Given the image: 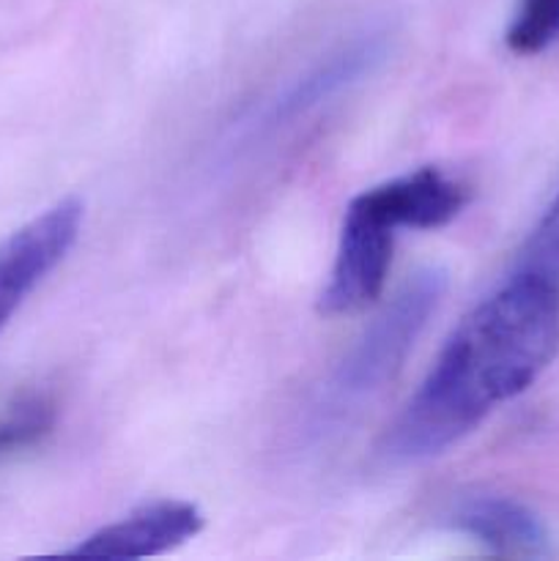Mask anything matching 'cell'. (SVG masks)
Wrapping results in <instances>:
<instances>
[{"mask_svg": "<svg viewBox=\"0 0 559 561\" xmlns=\"http://www.w3.org/2000/svg\"><path fill=\"white\" fill-rule=\"evenodd\" d=\"M559 354V283L518 272L475 307L381 438L384 460L436 458L518 398Z\"/></svg>", "mask_w": 559, "mask_h": 561, "instance_id": "6da1fadb", "label": "cell"}, {"mask_svg": "<svg viewBox=\"0 0 559 561\" xmlns=\"http://www.w3.org/2000/svg\"><path fill=\"white\" fill-rule=\"evenodd\" d=\"M444 288L447 274L442 268H422L406 279L403 288L384 305L329 373L312 405V431L321 433L323 427L343 422L398 376L427 318L442 301Z\"/></svg>", "mask_w": 559, "mask_h": 561, "instance_id": "7a4b0ae2", "label": "cell"}, {"mask_svg": "<svg viewBox=\"0 0 559 561\" xmlns=\"http://www.w3.org/2000/svg\"><path fill=\"white\" fill-rule=\"evenodd\" d=\"M395 230L398 225L367 190L349 203L329 283L318 296L321 316H354L381 296L392 266Z\"/></svg>", "mask_w": 559, "mask_h": 561, "instance_id": "3957f363", "label": "cell"}, {"mask_svg": "<svg viewBox=\"0 0 559 561\" xmlns=\"http://www.w3.org/2000/svg\"><path fill=\"white\" fill-rule=\"evenodd\" d=\"M77 197L55 203L0 244V329L25 305L27 296L69 255L82 228Z\"/></svg>", "mask_w": 559, "mask_h": 561, "instance_id": "277c9868", "label": "cell"}, {"mask_svg": "<svg viewBox=\"0 0 559 561\" xmlns=\"http://www.w3.org/2000/svg\"><path fill=\"white\" fill-rule=\"evenodd\" d=\"M384 58H387V36L384 33H365V36L343 44L323 60H318L316 66H310L305 75L288 82L266 104L261 126L280 129V126L294 124L301 115L312 113L316 107L327 104L329 99L340 96L351 85L365 80Z\"/></svg>", "mask_w": 559, "mask_h": 561, "instance_id": "5b68a950", "label": "cell"}, {"mask_svg": "<svg viewBox=\"0 0 559 561\" xmlns=\"http://www.w3.org/2000/svg\"><path fill=\"white\" fill-rule=\"evenodd\" d=\"M203 513L190 502H153L115 524L102 526L71 548V557L142 559L173 551L201 535Z\"/></svg>", "mask_w": 559, "mask_h": 561, "instance_id": "8992f818", "label": "cell"}, {"mask_svg": "<svg viewBox=\"0 0 559 561\" xmlns=\"http://www.w3.org/2000/svg\"><path fill=\"white\" fill-rule=\"evenodd\" d=\"M449 524L497 557L540 559L551 553V537L540 515L510 496H469L453 510Z\"/></svg>", "mask_w": 559, "mask_h": 561, "instance_id": "52a82bcc", "label": "cell"}, {"mask_svg": "<svg viewBox=\"0 0 559 561\" xmlns=\"http://www.w3.org/2000/svg\"><path fill=\"white\" fill-rule=\"evenodd\" d=\"M398 228L433 230L453 222L469 203V186L438 168H420L409 175L367 190Z\"/></svg>", "mask_w": 559, "mask_h": 561, "instance_id": "ba28073f", "label": "cell"}, {"mask_svg": "<svg viewBox=\"0 0 559 561\" xmlns=\"http://www.w3.org/2000/svg\"><path fill=\"white\" fill-rule=\"evenodd\" d=\"M55 420L58 409L44 394H31L9 405V411L0 414V460L42 444L53 433Z\"/></svg>", "mask_w": 559, "mask_h": 561, "instance_id": "9c48e42d", "label": "cell"}, {"mask_svg": "<svg viewBox=\"0 0 559 561\" xmlns=\"http://www.w3.org/2000/svg\"><path fill=\"white\" fill-rule=\"evenodd\" d=\"M559 38V0H518L507 27V47L515 55H537Z\"/></svg>", "mask_w": 559, "mask_h": 561, "instance_id": "30bf717a", "label": "cell"}, {"mask_svg": "<svg viewBox=\"0 0 559 561\" xmlns=\"http://www.w3.org/2000/svg\"><path fill=\"white\" fill-rule=\"evenodd\" d=\"M521 272H535L559 283V192L521 252Z\"/></svg>", "mask_w": 559, "mask_h": 561, "instance_id": "8fae6325", "label": "cell"}]
</instances>
